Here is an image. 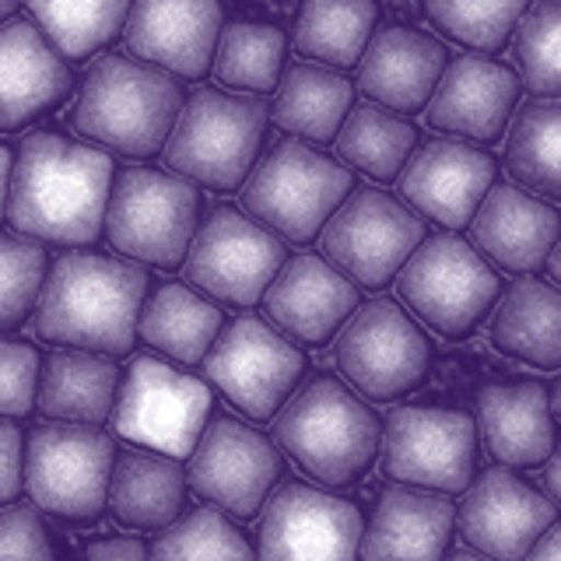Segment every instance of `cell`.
I'll return each mask as SVG.
<instances>
[{"label":"cell","mask_w":561,"mask_h":561,"mask_svg":"<svg viewBox=\"0 0 561 561\" xmlns=\"http://www.w3.org/2000/svg\"><path fill=\"white\" fill-rule=\"evenodd\" d=\"M113 158L57 134H28L14 154L8 221L18 236L92 245L105 232Z\"/></svg>","instance_id":"6da1fadb"},{"label":"cell","mask_w":561,"mask_h":561,"mask_svg":"<svg viewBox=\"0 0 561 561\" xmlns=\"http://www.w3.org/2000/svg\"><path fill=\"white\" fill-rule=\"evenodd\" d=\"M148 274L127 260L64 253L43 280L35 333L49 344L127 355L137 341Z\"/></svg>","instance_id":"7a4b0ae2"},{"label":"cell","mask_w":561,"mask_h":561,"mask_svg":"<svg viewBox=\"0 0 561 561\" xmlns=\"http://www.w3.org/2000/svg\"><path fill=\"white\" fill-rule=\"evenodd\" d=\"M183 113V88L165 67L130 57H99L70 110V127L127 158H151Z\"/></svg>","instance_id":"3957f363"},{"label":"cell","mask_w":561,"mask_h":561,"mask_svg":"<svg viewBox=\"0 0 561 561\" xmlns=\"http://www.w3.org/2000/svg\"><path fill=\"white\" fill-rule=\"evenodd\" d=\"M274 443L323 484H351L376 463L379 417L333 376H316L274 414Z\"/></svg>","instance_id":"277c9868"},{"label":"cell","mask_w":561,"mask_h":561,"mask_svg":"<svg viewBox=\"0 0 561 561\" xmlns=\"http://www.w3.org/2000/svg\"><path fill=\"white\" fill-rule=\"evenodd\" d=\"M271 123L263 95H232L201 88L183 105L165 140V165L215 193H232L245 183Z\"/></svg>","instance_id":"5b68a950"},{"label":"cell","mask_w":561,"mask_h":561,"mask_svg":"<svg viewBox=\"0 0 561 561\" xmlns=\"http://www.w3.org/2000/svg\"><path fill=\"white\" fill-rule=\"evenodd\" d=\"M355 175L306 140H280L242 183V207L280 239L306 245L344 204Z\"/></svg>","instance_id":"8992f818"},{"label":"cell","mask_w":561,"mask_h":561,"mask_svg":"<svg viewBox=\"0 0 561 561\" xmlns=\"http://www.w3.org/2000/svg\"><path fill=\"white\" fill-rule=\"evenodd\" d=\"M201 197L193 180L158 169H119L105 210V239L113 250L172 271L190 253L197 236Z\"/></svg>","instance_id":"52a82bcc"},{"label":"cell","mask_w":561,"mask_h":561,"mask_svg":"<svg viewBox=\"0 0 561 561\" xmlns=\"http://www.w3.org/2000/svg\"><path fill=\"white\" fill-rule=\"evenodd\" d=\"M113 463V438L99 425H39L25 449V488L43 513L67 523H95L110 505Z\"/></svg>","instance_id":"ba28073f"},{"label":"cell","mask_w":561,"mask_h":561,"mask_svg":"<svg viewBox=\"0 0 561 561\" xmlns=\"http://www.w3.org/2000/svg\"><path fill=\"white\" fill-rule=\"evenodd\" d=\"M400 298L438 337H470L502 291L499 274L460 236H432L400 267Z\"/></svg>","instance_id":"9c48e42d"},{"label":"cell","mask_w":561,"mask_h":561,"mask_svg":"<svg viewBox=\"0 0 561 561\" xmlns=\"http://www.w3.org/2000/svg\"><path fill=\"white\" fill-rule=\"evenodd\" d=\"M207 414L210 390L204 379L175 373L154 355H137L116 393L113 432L134 446L183 460L201 443Z\"/></svg>","instance_id":"30bf717a"},{"label":"cell","mask_w":561,"mask_h":561,"mask_svg":"<svg viewBox=\"0 0 561 561\" xmlns=\"http://www.w3.org/2000/svg\"><path fill=\"white\" fill-rule=\"evenodd\" d=\"M337 368L355 390L376 403L414 393L428 379L432 344L408 309L390 298L358 309L337 341Z\"/></svg>","instance_id":"8fae6325"},{"label":"cell","mask_w":561,"mask_h":561,"mask_svg":"<svg viewBox=\"0 0 561 561\" xmlns=\"http://www.w3.org/2000/svg\"><path fill=\"white\" fill-rule=\"evenodd\" d=\"M285 242L232 207L210 210L183 260V280L218 302L250 309L285 267Z\"/></svg>","instance_id":"7c38bea8"},{"label":"cell","mask_w":561,"mask_h":561,"mask_svg":"<svg viewBox=\"0 0 561 561\" xmlns=\"http://www.w3.org/2000/svg\"><path fill=\"white\" fill-rule=\"evenodd\" d=\"M204 376L245 417L271 421L306 376V355L256 316H239L207 351Z\"/></svg>","instance_id":"4fadbf2b"},{"label":"cell","mask_w":561,"mask_h":561,"mask_svg":"<svg viewBox=\"0 0 561 561\" xmlns=\"http://www.w3.org/2000/svg\"><path fill=\"white\" fill-rule=\"evenodd\" d=\"M425 242V225L382 190H358L323 225V256L365 288H386Z\"/></svg>","instance_id":"5bb4252c"},{"label":"cell","mask_w":561,"mask_h":561,"mask_svg":"<svg viewBox=\"0 0 561 561\" xmlns=\"http://www.w3.org/2000/svg\"><path fill=\"white\" fill-rule=\"evenodd\" d=\"M382 473L443 495L467 491L473 478V417L446 408H397L382 428Z\"/></svg>","instance_id":"9a60e30c"},{"label":"cell","mask_w":561,"mask_h":561,"mask_svg":"<svg viewBox=\"0 0 561 561\" xmlns=\"http://www.w3.org/2000/svg\"><path fill=\"white\" fill-rule=\"evenodd\" d=\"M186 460L190 488L239 519H253L267 505L285 470L280 446L236 417L210 421Z\"/></svg>","instance_id":"2e32d148"},{"label":"cell","mask_w":561,"mask_h":561,"mask_svg":"<svg viewBox=\"0 0 561 561\" xmlns=\"http://www.w3.org/2000/svg\"><path fill=\"white\" fill-rule=\"evenodd\" d=\"M362 513L355 502L288 481L263 505L260 558H355L362 551Z\"/></svg>","instance_id":"e0dca14e"},{"label":"cell","mask_w":561,"mask_h":561,"mask_svg":"<svg viewBox=\"0 0 561 561\" xmlns=\"http://www.w3.org/2000/svg\"><path fill=\"white\" fill-rule=\"evenodd\" d=\"M558 516L554 499L540 495L513 470L488 467L467 488L460 505V537L488 558L516 561L534 551V543L551 530Z\"/></svg>","instance_id":"ac0fdd59"},{"label":"cell","mask_w":561,"mask_h":561,"mask_svg":"<svg viewBox=\"0 0 561 561\" xmlns=\"http://www.w3.org/2000/svg\"><path fill=\"white\" fill-rule=\"evenodd\" d=\"M495 158L467 140H428L400 172V197L443 228L470 225L495 183Z\"/></svg>","instance_id":"d6986e66"},{"label":"cell","mask_w":561,"mask_h":561,"mask_svg":"<svg viewBox=\"0 0 561 561\" xmlns=\"http://www.w3.org/2000/svg\"><path fill=\"white\" fill-rule=\"evenodd\" d=\"M218 0H130L123 39L134 57L180 78H204L221 39Z\"/></svg>","instance_id":"ffe728a7"},{"label":"cell","mask_w":561,"mask_h":561,"mask_svg":"<svg viewBox=\"0 0 561 561\" xmlns=\"http://www.w3.org/2000/svg\"><path fill=\"white\" fill-rule=\"evenodd\" d=\"M271 320L302 344L323 347L337 337L344 320L358 309L355 277L333 267L327 256H291L263 295Z\"/></svg>","instance_id":"44dd1931"},{"label":"cell","mask_w":561,"mask_h":561,"mask_svg":"<svg viewBox=\"0 0 561 561\" xmlns=\"http://www.w3.org/2000/svg\"><path fill=\"white\" fill-rule=\"evenodd\" d=\"M519 92L523 81L513 67L488 57H456L428 102V127L488 148L505 134Z\"/></svg>","instance_id":"7402d4cb"},{"label":"cell","mask_w":561,"mask_h":561,"mask_svg":"<svg viewBox=\"0 0 561 561\" xmlns=\"http://www.w3.org/2000/svg\"><path fill=\"white\" fill-rule=\"evenodd\" d=\"M446 70V46L417 28L390 25L368 39L358 60V88L400 116L421 113Z\"/></svg>","instance_id":"603a6c76"},{"label":"cell","mask_w":561,"mask_h":561,"mask_svg":"<svg viewBox=\"0 0 561 561\" xmlns=\"http://www.w3.org/2000/svg\"><path fill=\"white\" fill-rule=\"evenodd\" d=\"M60 57L49 35L25 18L0 25V130H22L70 95L75 81Z\"/></svg>","instance_id":"cb8c5ba5"},{"label":"cell","mask_w":561,"mask_h":561,"mask_svg":"<svg viewBox=\"0 0 561 561\" xmlns=\"http://www.w3.org/2000/svg\"><path fill=\"white\" fill-rule=\"evenodd\" d=\"M467 228L473 245L502 271L530 274L551 256L554 242L561 239V215L516 186H495L484 193Z\"/></svg>","instance_id":"d4e9b609"},{"label":"cell","mask_w":561,"mask_h":561,"mask_svg":"<svg viewBox=\"0 0 561 561\" xmlns=\"http://www.w3.org/2000/svg\"><path fill=\"white\" fill-rule=\"evenodd\" d=\"M456 505L443 491L393 481L379 491L373 523L362 534V558H443L453 537Z\"/></svg>","instance_id":"484cf974"},{"label":"cell","mask_w":561,"mask_h":561,"mask_svg":"<svg viewBox=\"0 0 561 561\" xmlns=\"http://www.w3.org/2000/svg\"><path fill=\"white\" fill-rule=\"evenodd\" d=\"M478 425L491 456L508 467H540L554 453L551 390L534 379L484 386L478 393Z\"/></svg>","instance_id":"4316f807"},{"label":"cell","mask_w":561,"mask_h":561,"mask_svg":"<svg viewBox=\"0 0 561 561\" xmlns=\"http://www.w3.org/2000/svg\"><path fill=\"white\" fill-rule=\"evenodd\" d=\"M180 460L158 449H123L110 478V513L127 530H162L180 516L186 499Z\"/></svg>","instance_id":"83f0119b"},{"label":"cell","mask_w":561,"mask_h":561,"mask_svg":"<svg viewBox=\"0 0 561 561\" xmlns=\"http://www.w3.org/2000/svg\"><path fill=\"white\" fill-rule=\"evenodd\" d=\"M491 344L540 373L561 368V291L548 280H516L491 316Z\"/></svg>","instance_id":"f1b7e54d"},{"label":"cell","mask_w":561,"mask_h":561,"mask_svg":"<svg viewBox=\"0 0 561 561\" xmlns=\"http://www.w3.org/2000/svg\"><path fill=\"white\" fill-rule=\"evenodd\" d=\"M119 368L102 351L75 347L57 351L43 362L39 376V411L49 421H84L102 425L116 408Z\"/></svg>","instance_id":"f546056e"},{"label":"cell","mask_w":561,"mask_h":561,"mask_svg":"<svg viewBox=\"0 0 561 561\" xmlns=\"http://www.w3.org/2000/svg\"><path fill=\"white\" fill-rule=\"evenodd\" d=\"M355 102V88L337 70L320 64H295L277 84L271 119L312 145H333Z\"/></svg>","instance_id":"4dcf8cb0"},{"label":"cell","mask_w":561,"mask_h":561,"mask_svg":"<svg viewBox=\"0 0 561 561\" xmlns=\"http://www.w3.org/2000/svg\"><path fill=\"white\" fill-rule=\"evenodd\" d=\"M137 333L140 341H148L162 355L183 365H197L207 358V351L218 341L221 309L215 302H207L190 285H183V280H165L148 298V306L140 309Z\"/></svg>","instance_id":"1f68e13d"},{"label":"cell","mask_w":561,"mask_h":561,"mask_svg":"<svg viewBox=\"0 0 561 561\" xmlns=\"http://www.w3.org/2000/svg\"><path fill=\"white\" fill-rule=\"evenodd\" d=\"M376 18V0H302L295 14L298 57L341 70L355 67L373 39Z\"/></svg>","instance_id":"d6a6232c"},{"label":"cell","mask_w":561,"mask_h":561,"mask_svg":"<svg viewBox=\"0 0 561 561\" xmlns=\"http://www.w3.org/2000/svg\"><path fill=\"white\" fill-rule=\"evenodd\" d=\"M505 165L519 186L561 201V99L543 95L516 113L505 140Z\"/></svg>","instance_id":"836d02e7"},{"label":"cell","mask_w":561,"mask_h":561,"mask_svg":"<svg viewBox=\"0 0 561 561\" xmlns=\"http://www.w3.org/2000/svg\"><path fill=\"white\" fill-rule=\"evenodd\" d=\"M333 145H337L344 165L373 175L379 183H393L417 148V130L414 123L386 113L379 105H358L347 113Z\"/></svg>","instance_id":"e575fe53"},{"label":"cell","mask_w":561,"mask_h":561,"mask_svg":"<svg viewBox=\"0 0 561 561\" xmlns=\"http://www.w3.org/2000/svg\"><path fill=\"white\" fill-rule=\"evenodd\" d=\"M285 32L256 22H232L221 28L215 49V78L236 92L267 95L280 84L285 67Z\"/></svg>","instance_id":"d590c367"},{"label":"cell","mask_w":561,"mask_h":561,"mask_svg":"<svg viewBox=\"0 0 561 561\" xmlns=\"http://www.w3.org/2000/svg\"><path fill=\"white\" fill-rule=\"evenodd\" d=\"M64 57H92L127 25L130 0H25Z\"/></svg>","instance_id":"8d00e7d4"},{"label":"cell","mask_w":561,"mask_h":561,"mask_svg":"<svg viewBox=\"0 0 561 561\" xmlns=\"http://www.w3.org/2000/svg\"><path fill=\"white\" fill-rule=\"evenodd\" d=\"M534 0H425L428 22L460 46L502 53Z\"/></svg>","instance_id":"74e56055"},{"label":"cell","mask_w":561,"mask_h":561,"mask_svg":"<svg viewBox=\"0 0 561 561\" xmlns=\"http://www.w3.org/2000/svg\"><path fill=\"white\" fill-rule=\"evenodd\" d=\"M151 558L175 561V558H253L256 551L245 537L225 519L221 505H201L190 516L172 519L162 526V534L151 540Z\"/></svg>","instance_id":"f35d334b"},{"label":"cell","mask_w":561,"mask_h":561,"mask_svg":"<svg viewBox=\"0 0 561 561\" xmlns=\"http://www.w3.org/2000/svg\"><path fill=\"white\" fill-rule=\"evenodd\" d=\"M516 60L526 88L561 99V0H534L516 32Z\"/></svg>","instance_id":"ab89813d"},{"label":"cell","mask_w":561,"mask_h":561,"mask_svg":"<svg viewBox=\"0 0 561 561\" xmlns=\"http://www.w3.org/2000/svg\"><path fill=\"white\" fill-rule=\"evenodd\" d=\"M46 250L28 236H0V330H14L39 306Z\"/></svg>","instance_id":"60d3db41"},{"label":"cell","mask_w":561,"mask_h":561,"mask_svg":"<svg viewBox=\"0 0 561 561\" xmlns=\"http://www.w3.org/2000/svg\"><path fill=\"white\" fill-rule=\"evenodd\" d=\"M43 362L25 341H0V417H25L39 400Z\"/></svg>","instance_id":"b9f144b4"},{"label":"cell","mask_w":561,"mask_h":561,"mask_svg":"<svg viewBox=\"0 0 561 561\" xmlns=\"http://www.w3.org/2000/svg\"><path fill=\"white\" fill-rule=\"evenodd\" d=\"M0 558H53L39 505L0 508Z\"/></svg>","instance_id":"7bdbcfd3"},{"label":"cell","mask_w":561,"mask_h":561,"mask_svg":"<svg viewBox=\"0 0 561 561\" xmlns=\"http://www.w3.org/2000/svg\"><path fill=\"white\" fill-rule=\"evenodd\" d=\"M25 488V446L14 421H0V505L18 499Z\"/></svg>","instance_id":"ee69618b"},{"label":"cell","mask_w":561,"mask_h":561,"mask_svg":"<svg viewBox=\"0 0 561 561\" xmlns=\"http://www.w3.org/2000/svg\"><path fill=\"white\" fill-rule=\"evenodd\" d=\"M148 543H140L134 537H105L84 543V558H99V561H140L148 558Z\"/></svg>","instance_id":"f6af8a7d"},{"label":"cell","mask_w":561,"mask_h":561,"mask_svg":"<svg viewBox=\"0 0 561 561\" xmlns=\"http://www.w3.org/2000/svg\"><path fill=\"white\" fill-rule=\"evenodd\" d=\"M11 172H14V158L11 151L0 145V218H8V197H11Z\"/></svg>","instance_id":"bcb514c9"},{"label":"cell","mask_w":561,"mask_h":561,"mask_svg":"<svg viewBox=\"0 0 561 561\" xmlns=\"http://www.w3.org/2000/svg\"><path fill=\"white\" fill-rule=\"evenodd\" d=\"M530 558H561V526H554L551 534H543L537 543H534V551H530Z\"/></svg>","instance_id":"7dc6e473"},{"label":"cell","mask_w":561,"mask_h":561,"mask_svg":"<svg viewBox=\"0 0 561 561\" xmlns=\"http://www.w3.org/2000/svg\"><path fill=\"white\" fill-rule=\"evenodd\" d=\"M543 488H548V495L561 505V449L548 460V470H543Z\"/></svg>","instance_id":"c3c4849f"},{"label":"cell","mask_w":561,"mask_h":561,"mask_svg":"<svg viewBox=\"0 0 561 561\" xmlns=\"http://www.w3.org/2000/svg\"><path fill=\"white\" fill-rule=\"evenodd\" d=\"M548 271H551V277L561 285V239L554 242V250H551V256H548Z\"/></svg>","instance_id":"681fc988"},{"label":"cell","mask_w":561,"mask_h":561,"mask_svg":"<svg viewBox=\"0 0 561 561\" xmlns=\"http://www.w3.org/2000/svg\"><path fill=\"white\" fill-rule=\"evenodd\" d=\"M551 411L561 417V373H558V379H554V386H551Z\"/></svg>","instance_id":"f907efd6"},{"label":"cell","mask_w":561,"mask_h":561,"mask_svg":"<svg viewBox=\"0 0 561 561\" xmlns=\"http://www.w3.org/2000/svg\"><path fill=\"white\" fill-rule=\"evenodd\" d=\"M14 8H18V0H0V22H4V18H11Z\"/></svg>","instance_id":"816d5d0a"}]
</instances>
